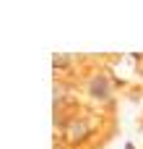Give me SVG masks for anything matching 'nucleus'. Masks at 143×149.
I'll use <instances>...</instances> for the list:
<instances>
[{
	"instance_id": "obj_1",
	"label": "nucleus",
	"mask_w": 143,
	"mask_h": 149,
	"mask_svg": "<svg viewBox=\"0 0 143 149\" xmlns=\"http://www.w3.org/2000/svg\"><path fill=\"white\" fill-rule=\"evenodd\" d=\"M89 134H91V126H89L86 120H70V123L65 126V139H68V144H81V141H86Z\"/></svg>"
},
{
	"instance_id": "obj_2",
	"label": "nucleus",
	"mask_w": 143,
	"mask_h": 149,
	"mask_svg": "<svg viewBox=\"0 0 143 149\" xmlns=\"http://www.w3.org/2000/svg\"><path fill=\"white\" fill-rule=\"evenodd\" d=\"M91 94H94L96 100H107V97H109V84H107L104 76H96V79L91 81Z\"/></svg>"
},
{
	"instance_id": "obj_3",
	"label": "nucleus",
	"mask_w": 143,
	"mask_h": 149,
	"mask_svg": "<svg viewBox=\"0 0 143 149\" xmlns=\"http://www.w3.org/2000/svg\"><path fill=\"white\" fill-rule=\"evenodd\" d=\"M68 63H70L68 55H55V58H52V65H55V68H63V65H68Z\"/></svg>"
},
{
	"instance_id": "obj_4",
	"label": "nucleus",
	"mask_w": 143,
	"mask_h": 149,
	"mask_svg": "<svg viewBox=\"0 0 143 149\" xmlns=\"http://www.w3.org/2000/svg\"><path fill=\"white\" fill-rule=\"evenodd\" d=\"M125 149H133V144H128V147H125Z\"/></svg>"
}]
</instances>
